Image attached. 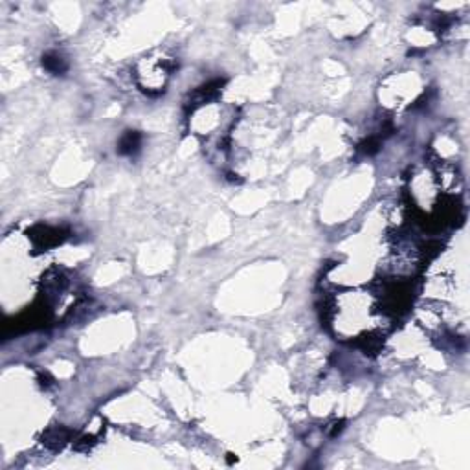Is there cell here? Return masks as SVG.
<instances>
[{"label": "cell", "instance_id": "2", "mask_svg": "<svg viewBox=\"0 0 470 470\" xmlns=\"http://www.w3.org/2000/svg\"><path fill=\"white\" fill-rule=\"evenodd\" d=\"M43 63H44V66H46L48 70H51V72H55V73H59V72H63V70H65V65H63L61 57H46Z\"/></svg>", "mask_w": 470, "mask_h": 470}, {"label": "cell", "instance_id": "1", "mask_svg": "<svg viewBox=\"0 0 470 470\" xmlns=\"http://www.w3.org/2000/svg\"><path fill=\"white\" fill-rule=\"evenodd\" d=\"M140 145V134L138 132H127L121 141H119V151L125 154H131L134 153Z\"/></svg>", "mask_w": 470, "mask_h": 470}]
</instances>
